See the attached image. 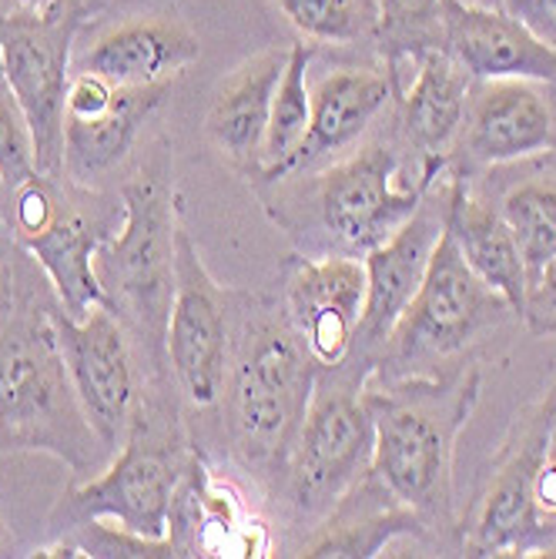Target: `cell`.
<instances>
[{
  "label": "cell",
  "mask_w": 556,
  "mask_h": 559,
  "mask_svg": "<svg viewBox=\"0 0 556 559\" xmlns=\"http://www.w3.org/2000/svg\"><path fill=\"white\" fill-rule=\"evenodd\" d=\"M319 362L285 316L279 295L238 292L232 355L215 419L194 445L215 432L225 463L245 473L265 499H272L295 432L306 419L319 379Z\"/></svg>",
  "instance_id": "obj_1"
},
{
  "label": "cell",
  "mask_w": 556,
  "mask_h": 559,
  "mask_svg": "<svg viewBox=\"0 0 556 559\" xmlns=\"http://www.w3.org/2000/svg\"><path fill=\"white\" fill-rule=\"evenodd\" d=\"M442 175L395 138H366L322 168L256 191L301 255L363 259L413 218Z\"/></svg>",
  "instance_id": "obj_2"
},
{
  "label": "cell",
  "mask_w": 556,
  "mask_h": 559,
  "mask_svg": "<svg viewBox=\"0 0 556 559\" xmlns=\"http://www.w3.org/2000/svg\"><path fill=\"white\" fill-rule=\"evenodd\" d=\"M483 392L476 366L366 382L372 466L382 489L429 533L457 530V439Z\"/></svg>",
  "instance_id": "obj_3"
},
{
  "label": "cell",
  "mask_w": 556,
  "mask_h": 559,
  "mask_svg": "<svg viewBox=\"0 0 556 559\" xmlns=\"http://www.w3.org/2000/svg\"><path fill=\"white\" fill-rule=\"evenodd\" d=\"M58 295L40 265L24 255L21 295L0 329V455L47 452L74 479H91L111 463L74 392L55 329Z\"/></svg>",
  "instance_id": "obj_4"
},
{
  "label": "cell",
  "mask_w": 556,
  "mask_h": 559,
  "mask_svg": "<svg viewBox=\"0 0 556 559\" xmlns=\"http://www.w3.org/2000/svg\"><path fill=\"white\" fill-rule=\"evenodd\" d=\"M125 218L97 248V282L108 309L138 342L155 385L175 389L168 372V316L175 298V235L181 198L171 181V147L158 138L118 181Z\"/></svg>",
  "instance_id": "obj_5"
},
{
  "label": "cell",
  "mask_w": 556,
  "mask_h": 559,
  "mask_svg": "<svg viewBox=\"0 0 556 559\" xmlns=\"http://www.w3.org/2000/svg\"><path fill=\"white\" fill-rule=\"evenodd\" d=\"M191 460V436L175 389L151 385L111 463L91 479L71 483L47 526L71 533L105 520L138 539L168 543V510Z\"/></svg>",
  "instance_id": "obj_6"
},
{
  "label": "cell",
  "mask_w": 556,
  "mask_h": 559,
  "mask_svg": "<svg viewBox=\"0 0 556 559\" xmlns=\"http://www.w3.org/2000/svg\"><path fill=\"white\" fill-rule=\"evenodd\" d=\"M372 369L376 362L363 352H352L342 366L319 369L306 419L272 492L285 520L306 526V533H312L372 466V413L366 402Z\"/></svg>",
  "instance_id": "obj_7"
},
{
  "label": "cell",
  "mask_w": 556,
  "mask_h": 559,
  "mask_svg": "<svg viewBox=\"0 0 556 559\" xmlns=\"http://www.w3.org/2000/svg\"><path fill=\"white\" fill-rule=\"evenodd\" d=\"M121 218L125 201L118 188L91 191L37 171L8 194L4 228L40 265L64 316L84 319L97 305H108L94 259Z\"/></svg>",
  "instance_id": "obj_8"
},
{
  "label": "cell",
  "mask_w": 556,
  "mask_h": 559,
  "mask_svg": "<svg viewBox=\"0 0 556 559\" xmlns=\"http://www.w3.org/2000/svg\"><path fill=\"white\" fill-rule=\"evenodd\" d=\"M510 319H520L513 305L466 265L457 238L446 228L419 292L376 352L372 379L436 372V362L460 359Z\"/></svg>",
  "instance_id": "obj_9"
},
{
  "label": "cell",
  "mask_w": 556,
  "mask_h": 559,
  "mask_svg": "<svg viewBox=\"0 0 556 559\" xmlns=\"http://www.w3.org/2000/svg\"><path fill=\"white\" fill-rule=\"evenodd\" d=\"M235 322V288L212 278L198 248L178 222L175 235V298L168 316V372L181 402L188 436L198 439L222 402Z\"/></svg>",
  "instance_id": "obj_10"
},
{
  "label": "cell",
  "mask_w": 556,
  "mask_h": 559,
  "mask_svg": "<svg viewBox=\"0 0 556 559\" xmlns=\"http://www.w3.org/2000/svg\"><path fill=\"white\" fill-rule=\"evenodd\" d=\"M556 445V385L523 416L502 442L470 523L460 530L466 556H543L556 552V520L543 516L533 483Z\"/></svg>",
  "instance_id": "obj_11"
},
{
  "label": "cell",
  "mask_w": 556,
  "mask_h": 559,
  "mask_svg": "<svg viewBox=\"0 0 556 559\" xmlns=\"http://www.w3.org/2000/svg\"><path fill=\"white\" fill-rule=\"evenodd\" d=\"M87 17L84 0H68L44 17L0 21V64L27 118L37 171L50 178H64V97L74 74L78 34Z\"/></svg>",
  "instance_id": "obj_12"
},
{
  "label": "cell",
  "mask_w": 556,
  "mask_h": 559,
  "mask_svg": "<svg viewBox=\"0 0 556 559\" xmlns=\"http://www.w3.org/2000/svg\"><path fill=\"white\" fill-rule=\"evenodd\" d=\"M55 329L81 409L100 445L108 449V455H115L147 389L155 385L147 376L144 355L108 305H97L84 319L64 316L58 305Z\"/></svg>",
  "instance_id": "obj_13"
},
{
  "label": "cell",
  "mask_w": 556,
  "mask_h": 559,
  "mask_svg": "<svg viewBox=\"0 0 556 559\" xmlns=\"http://www.w3.org/2000/svg\"><path fill=\"white\" fill-rule=\"evenodd\" d=\"M171 84L118 87L97 74L74 71L64 97V178L78 188L105 191L128 171L144 124L168 100Z\"/></svg>",
  "instance_id": "obj_14"
},
{
  "label": "cell",
  "mask_w": 556,
  "mask_h": 559,
  "mask_svg": "<svg viewBox=\"0 0 556 559\" xmlns=\"http://www.w3.org/2000/svg\"><path fill=\"white\" fill-rule=\"evenodd\" d=\"M556 147V87L496 78L473 81L449 168L483 171Z\"/></svg>",
  "instance_id": "obj_15"
},
{
  "label": "cell",
  "mask_w": 556,
  "mask_h": 559,
  "mask_svg": "<svg viewBox=\"0 0 556 559\" xmlns=\"http://www.w3.org/2000/svg\"><path fill=\"white\" fill-rule=\"evenodd\" d=\"M279 298L295 332L322 369L356 352L366 305V265L352 255H292L282 269Z\"/></svg>",
  "instance_id": "obj_16"
},
{
  "label": "cell",
  "mask_w": 556,
  "mask_h": 559,
  "mask_svg": "<svg viewBox=\"0 0 556 559\" xmlns=\"http://www.w3.org/2000/svg\"><path fill=\"white\" fill-rule=\"evenodd\" d=\"M309 94H312V118L306 138H301V144L282 165L251 178L256 188L322 168L348 155L352 147H359L369 138L379 115L395 100V81L386 64L382 68L345 64V68H332L316 84H309Z\"/></svg>",
  "instance_id": "obj_17"
},
{
  "label": "cell",
  "mask_w": 556,
  "mask_h": 559,
  "mask_svg": "<svg viewBox=\"0 0 556 559\" xmlns=\"http://www.w3.org/2000/svg\"><path fill=\"white\" fill-rule=\"evenodd\" d=\"M168 546L171 556H272V533L245 492L194 442L168 510Z\"/></svg>",
  "instance_id": "obj_18"
},
{
  "label": "cell",
  "mask_w": 556,
  "mask_h": 559,
  "mask_svg": "<svg viewBox=\"0 0 556 559\" xmlns=\"http://www.w3.org/2000/svg\"><path fill=\"white\" fill-rule=\"evenodd\" d=\"M446 201H449V168L442 178H436L423 198V205L413 212V218L402 225L395 235H389L382 245L363 255L366 265V305L363 322L356 335V352L369 355L376 362V352L389 338L399 316L419 292L433 251L446 231Z\"/></svg>",
  "instance_id": "obj_19"
},
{
  "label": "cell",
  "mask_w": 556,
  "mask_h": 559,
  "mask_svg": "<svg viewBox=\"0 0 556 559\" xmlns=\"http://www.w3.org/2000/svg\"><path fill=\"white\" fill-rule=\"evenodd\" d=\"M201 58L198 34L175 14H134L100 27L74 47V71L105 78L118 87L175 84Z\"/></svg>",
  "instance_id": "obj_20"
},
{
  "label": "cell",
  "mask_w": 556,
  "mask_h": 559,
  "mask_svg": "<svg viewBox=\"0 0 556 559\" xmlns=\"http://www.w3.org/2000/svg\"><path fill=\"white\" fill-rule=\"evenodd\" d=\"M442 47L473 81L520 78L556 87V50L502 8L476 0H442Z\"/></svg>",
  "instance_id": "obj_21"
},
{
  "label": "cell",
  "mask_w": 556,
  "mask_h": 559,
  "mask_svg": "<svg viewBox=\"0 0 556 559\" xmlns=\"http://www.w3.org/2000/svg\"><path fill=\"white\" fill-rule=\"evenodd\" d=\"M413 78L395 81V131L419 162L436 171L449 168L452 144L460 138L473 78L442 44L410 55Z\"/></svg>",
  "instance_id": "obj_22"
},
{
  "label": "cell",
  "mask_w": 556,
  "mask_h": 559,
  "mask_svg": "<svg viewBox=\"0 0 556 559\" xmlns=\"http://www.w3.org/2000/svg\"><path fill=\"white\" fill-rule=\"evenodd\" d=\"M285 61L288 50L269 47L238 64L215 91L205 115L209 141L235 171L248 175V181L262 171L272 97L282 81Z\"/></svg>",
  "instance_id": "obj_23"
},
{
  "label": "cell",
  "mask_w": 556,
  "mask_h": 559,
  "mask_svg": "<svg viewBox=\"0 0 556 559\" xmlns=\"http://www.w3.org/2000/svg\"><path fill=\"white\" fill-rule=\"evenodd\" d=\"M463 175L473 178V185L510 225L533 285V278L556 259V147L533 158Z\"/></svg>",
  "instance_id": "obj_24"
},
{
  "label": "cell",
  "mask_w": 556,
  "mask_h": 559,
  "mask_svg": "<svg viewBox=\"0 0 556 559\" xmlns=\"http://www.w3.org/2000/svg\"><path fill=\"white\" fill-rule=\"evenodd\" d=\"M446 228L457 238L466 265L502 298L513 305L523 322V305L530 295V272L523 265L520 245L502 222L493 201L473 185L470 175L449 168V201H446Z\"/></svg>",
  "instance_id": "obj_25"
},
{
  "label": "cell",
  "mask_w": 556,
  "mask_h": 559,
  "mask_svg": "<svg viewBox=\"0 0 556 559\" xmlns=\"http://www.w3.org/2000/svg\"><path fill=\"white\" fill-rule=\"evenodd\" d=\"M402 536H429V530L366 473L301 539L298 556H379Z\"/></svg>",
  "instance_id": "obj_26"
},
{
  "label": "cell",
  "mask_w": 556,
  "mask_h": 559,
  "mask_svg": "<svg viewBox=\"0 0 556 559\" xmlns=\"http://www.w3.org/2000/svg\"><path fill=\"white\" fill-rule=\"evenodd\" d=\"M312 58H316V44H309V40H295L288 47V61H285V71H282V81L275 87V97H272L265 155H262V171L259 175L282 165L309 131V118H312V94H309Z\"/></svg>",
  "instance_id": "obj_27"
},
{
  "label": "cell",
  "mask_w": 556,
  "mask_h": 559,
  "mask_svg": "<svg viewBox=\"0 0 556 559\" xmlns=\"http://www.w3.org/2000/svg\"><path fill=\"white\" fill-rule=\"evenodd\" d=\"M309 44H359L376 34L372 0H275Z\"/></svg>",
  "instance_id": "obj_28"
},
{
  "label": "cell",
  "mask_w": 556,
  "mask_h": 559,
  "mask_svg": "<svg viewBox=\"0 0 556 559\" xmlns=\"http://www.w3.org/2000/svg\"><path fill=\"white\" fill-rule=\"evenodd\" d=\"M376 37L382 40L386 64L416 55L423 47L442 44L439 11L442 0H372Z\"/></svg>",
  "instance_id": "obj_29"
},
{
  "label": "cell",
  "mask_w": 556,
  "mask_h": 559,
  "mask_svg": "<svg viewBox=\"0 0 556 559\" xmlns=\"http://www.w3.org/2000/svg\"><path fill=\"white\" fill-rule=\"evenodd\" d=\"M37 175L34 162V138L27 128V118L11 91V81L0 64V181H4L8 194Z\"/></svg>",
  "instance_id": "obj_30"
},
{
  "label": "cell",
  "mask_w": 556,
  "mask_h": 559,
  "mask_svg": "<svg viewBox=\"0 0 556 559\" xmlns=\"http://www.w3.org/2000/svg\"><path fill=\"white\" fill-rule=\"evenodd\" d=\"M523 322L536 335H556V259L533 278L523 305Z\"/></svg>",
  "instance_id": "obj_31"
},
{
  "label": "cell",
  "mask_w": 556,
  "mask_h": 559,
  "mask_svg": "<svg viewBox=\"0 0 556 559\" xmlns=\"http://www.w3.org/2000/svg\"><path fill=\"white\" fill-rule=\"evenodd\" d=\"M27 251L11 238L8 228H0V329L11 319L17 295H21V269Z\"/></svg>",
  "instance_id": "obj_32"
},
{
  "label": "cell",
  "mask_w": 556,
  "mask_h": 559,
  "mask_svg": "<svg viewBox=\"0 0 556 559\" xmlns=\"http://www.w3.org/2000/svg\"><path fill=\"white\" fill-rule=\"evenodd\" d=\"M510 17H517L527 31H533L543 44L556 50V0H499Z\"/></svg>",
  "instance_id": "obj_33"
},
{
  "label": "cell",
  "mask_w": 556,
  "mask_h": 559,
  "mask_svg": "<svg viewBox=\"0 0 556 559\" xmlns=\"http://www.w3.org/2000/svg\"><path fill=\"white\" fill-rule=\"evenodd\" d=\"M533 496H536V506H540V513L556 520V460L549 455V460L540 466L536 473V483H533Z\"/></svg>",
  "instance_id": "obj_34"
},
{
  "label": "cell",
  "mask_w": 556,
  "mask_h": 559,
  "mask_svg": "<svg viewBox=\"0 0 556 559\" xmlns=\"http://www.w3.org/2000/svg\"><path fill=\"white\" fill-rule=\"evenodd\" d=\"M68 0H0V21H14V17H44L50 11L64 8Z\"/></svg>",
  "instance_id": "obj_35"
},
{
  "label": "cell",
  "mask_w": 556,
  "mask_h": 559,
  "mask_svg": "<svg viewBox=\"0 0 556 559\" xmlns=\"http://www.w3.org/2000/svg\"><path fill=\"white\" fill-rule=\"evenodd\" d=\"M0 556H14V536L4 526V520H0Z\"/></svg>",
  "instance_id": "obj_36"
},
{
  "label": "cell",
  "mask_w": 556,
  "mask_h": 559,
  "mask_svg": "<svg viewBox=\"0 0 556 559\" xmlns=\"http://www.w3.org/2000/svg\"><path fill=\"white\" fill-rule=\"evenodd\" d=\"M4 215H8V188L0 181V228H4Z\"/></svg>",
  "instance_id": "obj_37"
},
{
  "label": "cell",
  "mask_w": 556,
  "mask_h": 559,
  "mask_svg": "<svg viewBox=\"0 0 556 559\" xmlns=\"http://www.w3.org/2000/svg\"><path fill=\"white\" fill-rule=\"evenodd\" d=\"M108 4H115V0H84V8L94 14V11H100V8H108Z\"/></svg>",
  "instance_id": "obj_38"
},
{
  "label": "cell",
  "mask_w": 556,
  "mask_h": 559,
  "mask_svg": "<svg viewBox=\"0 0 556 559\" xmlns=\"http://www.w3.org/2000/svg\"><path fill=\"white\" fill-rule=\"evenodd\" d=\"M496 4H499V0H496Z\"/></svg>",
  "instance_id": "obj_39"
}]
</instances>
